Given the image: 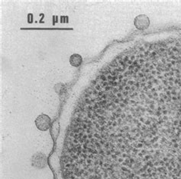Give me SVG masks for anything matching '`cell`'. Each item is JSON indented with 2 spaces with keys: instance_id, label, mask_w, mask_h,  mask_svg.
I'll return each instance as SVG.
<instances>
[{
  "instance_id": "1",
  "label": "cell",
  "mask_w": 181,
  "mask_h": 179,
  "mask_svg": "<svg viewBox=\"0 0 181 179\" xmlns=\"http://www.w3.org/2000/svg\"><path fill=\"white\" fill-rule=\"evenodd\" d=\"M36 125L39 130L45 131L49 129L51 125V119L46 115H41L36 119Z\"/></svg>"
},
{
  "instance_id": "2",
  "label": "cell",
  "mask_w": 181,
  "mask_h": 179,
  "mask_svg": "<svg viewBox=\"0 0 181 179\" xmlns=\"http://www.w3.org/2000/svg\"><path fill=\"white\" fill-rule=\"evenodd\" d=\"M134 23L139 29H145L149 25V19L145 16H139L136 18Z\"/></svg>"
},
{
  "instance_id": "3",
  "label": "cell",
  "mask_w": 181,
  "mask_h": 179,
  "mask_svg": "<svg viewBox=\"0 0 181 179\" xmlns=\"http://www.w3.org/2000/svg\"><path fill=\"white\" fill-rule=\"evenodd\" d=\"M83 62V58L80 54H74L70 58V63L74 67H79Z\"/></svg>"
}]
</instances>
